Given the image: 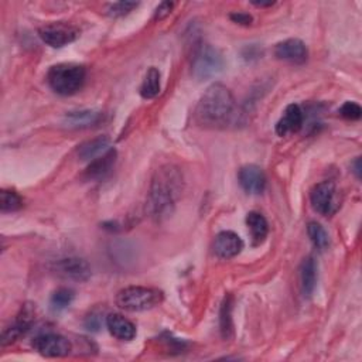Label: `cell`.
I'll return each mask as SVG.
<instances>
[{"instance_id": "cell-1", "label": "cell", "mask_w": 362, "mask_h": 362, "mask_svg": "<svg viewBox=\"0 0 362 362\" xmlns=\"http://www.w3.org/2000/svg\"><path fill=\"white\" fill-rule=\"evenodd\" d=\"M183 189V177L173 166L161 167L156 171L149 193V211L157 221L167 218L175 205Z\"/></svg>"}, {"instance_id": "cell-2", "label": "cell", "mask_w": 362, "mask_h": 362, "mask_svg": "<svg viewBox=\"0 0 362 362\" xmlns=\"http://www.w3.org/2000/svg\"><path fill=\"white\" fill-rule=\"evenodd\" d=\"M235 112V98L222 84H212L201 96L196 120L204 128H221L229 124Z\"/></svg>"}, {"instance_id": "cell-3", "label": "cell", "mask_w": 362, "mask_h": 362, "mask_svg": "<svg viewBox=\"0 0 362 362\" xmlns=\"http://www.w3.org/2000/svg\"><path fill=\"white\" fill-rule=\"evenodd\" d=\"M87 78V71L78 64H57L50 68L47 82L58 95L70 96L82 89Z\"/></svg>"}, {"instance_id": "cell-4", "label": "cell", "mask_w": 362, "mask_h": 362, "mask_svg": "<svg viewBox=\"0 0 362 362\" xmlns=\"http://www.w3.org/2000/svg\"><path fill=\"white\" fill-rule=\"evenodd\" d=\"M163 301V293L153 287L129 286L116 294V306L125 312H146Z\"/></svg>"}, {"instance_id": "cell-5", "label": "cell", "mask_w": 362, "mask_h": 362, "mask_svg": "<svg viewBox=\"0 0 362 362\" xmlns=\"http://www.w3.org/2000/svg\"><path fill=\"white\" fill-rule=\"evenodd\" d=\"M224 70V59L221 52L207 43H201L193 57V74L198 80L217 77Z\"/></svg>"}, {"instance_id": "cell-6", "label": "cell", "mask_w": 362, "mask_h": 362, "mask_svg": "<svg viewBox=\"0 0 362 362\" xmlns=\"http://www.w3.org/2000/svg\"><path fill=\"white\" fill-rule=\"evenodd\" d=\"M310 203L313 210L324 217L335 214L340 208V200L333 181H323V183L314 186L310 193Z\"/></svg>"}, {"instance_id": "cell-7", "label": "cell", "mask_w": 362, "mask_h": 362, "mask_svg": "<svg viewBox=\"0 0 362 362\" xmlns=\"http://www.w3.org/2000/svg\"><path fill=\"white\" fill-rule=\"evenodd\" d=\"M38 36L47 45L52 48H59L75 41L77 37L80 36V31L75 26L70 23L57 22V23H50L43 26L38 30Z\"/></svg>"}, {"instance_id": "cell-8", "label": "cell", "mask_w": 362, "mask_h": 362, "mask_svg": "<svg viewBox=\"0 0 362 362\" xmlns=\"http://www.w3.org/2000/svg\"><path fill=\"white\" fill-rule=\"evenodd\" d=\"M33 347L38 354L48 358L67 356L73 349L71 342L66 337L54 333L41 334L36 337L33 341Z\"/></svg>"}, {"instance_id": "cell-9", "label": "cell", "mask_w": 362, "mask_h": 362, "mask_svg": "<svg viewBox=\"0 0 362 362\" xmlns=\"http://www.w3.org/2000/svg\"><path fill=\"white\" fill-rule=\"evenodd\" d=\"M52 270L64 279L75 280V282H85L91 277V268L89 265L81 258H66L55 262Z\"/></svg>"}, {"instance_id": "cell-10", "label": "cell", "mask_w": 362, "mask_h": 362, "mask_svg": "<svg viewBox=\"0 0 362 362\" xmlns=\"http://www.w3.org/2000/svg\"><path fill=\"white\" fill-rule=\"evenodd\" d=\"M238 181L248 194H262L266 187V175L259 166L248 164L238 173Z\"/></svg>"}, {"instance_id": "cell-11", "label": "cell", "mask_w": 362, "mask_h": 362, "mask_svg": "<svg viewBox=\"0 0 362 362\" xmlns=\"http://www.w3.org/2000/svg\"><path fill=\"white\" fill-rule=\"evenodd\" d=\"M34 323V307L33 305H24L17 314L13 326L8 327L2 334V345H9L17 338L24 335Z\"/></svg>"}, {"instance_id": "cell-12", "label": "cell", "mask_w": 362, "mask_h": 362, "mask_svg": "<svg viewBox=\"0 0 362 362\" xmlns=\"http://www.w3.org/2000/svg\"><path fill=\"white\" fill-rule=\"evenodd\" d=\"M275 55L279 59H283V61H289L293 64H303L307 61L309 50L301 40L289 38L276 45Z\"/></svg>"}, {"instance_id": "cell-13", "label": "cell", "mask_w": 362, "mask_h": 362, "mask_svg": "<svg viewBox=\"0 0 362 362\" xmlns=\"http://www.w3.org/2000/svg\"><path fill=\"white\" fill-rule=\"evenodd\" d=\"M244 249V242L242 239L239 238L232 231H222L217 235L215 244H214V251L215 255L221 259H232L238 256Z\"/></svg>"}, {"instance_id": "cell-14", "label": "cell", "mask_w": 362, "mask_h": 362, "mask_svg": "<svg viewBox=\"0 0 362 362\" xmlns=\"http://www.w3.org/2000/svg\"><path fill=\"white\" fill-rule=\"evenodd\" d=\"M305 125V113L296 103L289 105L284 109L283 116L276 124V133L279 136H286L290 133H297Z\"/></svg>"}, {"instance_id": "cell-15", "label": "cell", "mask_w": 362, "mask_h": 362, "mask_svg": "<svg viewBox=\"0 0 362 362\" xmlns=\"http://www.w3.org/2000/svg\"><path fill=\"white\" fill-rule=\"evenodd\" d=\"M106 327L109 333L120 341H132L136 337L135 324L122 314H109L106 317Z\"/></svg>"}, {"instance_id": "cell-16", "label": "cell", "mask_w": 362, "mask_h": 362, "mask_svg": "<svg viewBox=\"0 0 362 362\" xmlns=\"http://www.w3.org/2000/svg\"><path fill=\"white\" fill-rule=\"evenodd\" d=\"M116 163V150L110 149L105 152L102 156H98L91 161L87 167L85 177L88 180H103L113 168Z\"/></svg>"}, {"instance_id": "cell-17", "label": "cell", "mask_w": 362, "mask_h": 362, "mask_svg": "<svg viewBox=\"0 0 362 362\" xmlns=\"http://www.w3.org/2000/svg\"><path fill=\"white\" fill-rule=\"evenodd\" d=\"M300 284L305 297H310L317 284V265L312 256L306 258L300 266Z\"/></svg>"}, {"instance_id": "cell-18", "label": "cell", "mask_w": 362, "mask_h": 362, "mask_svg": "<svg viewBox=\"0 0 362 362\" xmlns=\"http://www.w3.org/2000/svg\"><path fill=\"white\" fill-rule=\"evenodd\" d=\"M247 225H248V228L251 231L254 244L255 245L263 244L268 233H269V224H268L266 218L261 212L252 211L247 217Z\"/></svg>"}, {"instance_id": "cell-19", "label": "cell", "mask_w": 362, "mask_h": 362, "mask_svg": "<svg viewBox=\"0 0 362 362\" xmlns=\"http://www.w3.org/2000/svg\"><path fill=\"white\" fill-rule=\"evenodd\" d=\"M233 298L231 294L225 296L222 305H221V312H219V330L221 335L225 340H229L233 335V320H232V306H233Z\"/></svg>"}, {"instance_id": "cell-20", "label": "cell", "mask_w": 362, "mask_h": 362, "mask_svg": "<svg viewBox=\"0 0 362 362\" xmlns=\"http://www.w3.org/2000/svg\"><path fill=\"white\" fill-rule=\"evenodd\" d=\"M109 147V138L106 136H101L92 140H88L85 143H82L78 147V157L81 160H94L96 159L103 150H108Z\"/></svg>"}, {"instance_id": "cell-21", "label": "cell", "mask_w": 362, "mask_h": 362, "mask_svg": "<svg viewBox=\"0 0 362 362\" xmlns=\"http://www.w3.org/2000/svg\"><path fill=\"white\" fill-rule=\"evenodd\" d=\"M101 113L94 110L71 112L66 116V122L70 128H88L99 122Z\"/></svg>"}, {"instance_id": "cell-22", "label": "cell", "mask_w": 362, "mask_h": 362, "mask_svg": "<svg viewBox=\"0 0 362 362\" xmlns=\"http://www.w3.org/2000/svg\"><path fill=\"white\" fill-rule=\"evenodd\" d=\"M159 92H160V71L157 68L152 67L147 71V74L140 85V95L145 99H153L159 95Z\"/></svg>"}, {"instance_id": "cell-23", "label": "cell", "mask_w": 362, "mask_h": 362, "mask_svg": "<svg viewBox=\"0 0 362 362\" xmlns=\"http://www.w3.org/2000/svg\"><path fill=\"white\" fill-rule=\"evenodd\" d=\"M307 233L309 238L313 242V245L319 249V251H324L328 248L330 245V236L327 233V231L316 221L309 222L307 225Z\"/></svg>"}, {"instance_id": "cell-24", "label": "cell", "mask_w": 362, "mask_h": 362, "mask_svg": "<svg viewBox=\"0 0 362 362\" xmlns=\"http://www.w3.org/2000/svg\"><path fill=\"white\" fill-rule=\"evenodd\" d=\"M73 300H74V291L73 290L66 289V287L58 289L51 296V309L54 312H61L73 303Z\"/></svg>"}, {"instance_id": "cell-25", "label": "cell", "mask_w": 362, "mask_h": 362, "mask_svg": "<svg viewBox=\"0 0 362 362\" xmlns=\"http://www.w3.org/2000/svg\"><path fill=\"white\" fill-rule=\"evenodd\" d=\"M23 207L22 197L12 190H3L0 193V210L3 212H13Z\"/></svg>"}, {"instance_id": "cell-26", "label": "cell", "mask_w": 362, "mask_h": 362, "mask_svg": "<svg viewBox=\"0 0 362 362\" xmlns=\"http://www.w3.org/2000/svg\"><path fill=\"white\" fill-rule=\"evenodd\" d=\"M139 5L135 2H117L109 6L108 9V15L112 17H120V16H126L129 15L133 9H136Z\"/></svg>"}, {"instance_id": "cell-27", "label": "cell", "mask_w": 362, "mask_h": 362, "mask_svg": "<svg viewBox=\"0 0 362 362\" xmlns=\"http://www.w3.org/2000/svg\"><path fill=\"white\" fill-rule=\"evenodd\" d=\"M340 115L347 119V120H358L362 116V109L358 103L355 102H345L341 108H340Z\"/></svg>"}, {"instance_id": "cell-28", "label": "cell", "mask_w": 362, "mask_h": 362, "mask_svg": "<svg viewBox=\"0 0 362 362\" xmlns=\"http://www.w3.org/2000/svg\"><path fill=\"white\" fill-rule=\"evenodd\" d=\"M173 6H174V5L170 3V2H163V3H160V5L157 6L156 12H154V19H156V20H163V19H166V17L171 13Z\"/></svg>"}, {"instance_id": "cell-29", "label": "cell", "mask_w": 362, "mask_h": 362, "mask_svg": "<svg viewBox=\"0 0 362 362\" xmlns=\"http://www.w3.org/2000/svg\"><path fill=\"white\" fill-rule=\"evenodd\" d=\"M231 19L235 22V23H239V24H251L252 23V17L249 15H245V13H233L231 15Z\"/></svg>"}, {"instance_id": "cell-30", "label": "cell", "mask_w": 362, "mask_h": 362, "mask_svg": "<svg viewBox=\"0 0 362 362\" xmlns=\"http://www.w3.org/2000/svg\"><path fill=\"white\" fill-rule=\"evenodd\" d=\"M354 167H355V170H354V171H355L356 177L359 178V177H361V160H359V159H356V160H355V163H354Z\"/></svg>"}, {"instance_id": "cell-31", "label": "cell", "mask_w": 362, "mask_h": 362, "mask_svg": "<svg viewBox=\"0 0 362 362\" xmlns=\"http://www.w3.org/2000/svg\"><path fill=\"white\" fill-rule=\"evenodd\" d=\"M254 5L258 6V8H268V6H273L275 3H273V2H268V3H262V2H261V3H256V2H255Z\"/></svg>"}]
</instances>
